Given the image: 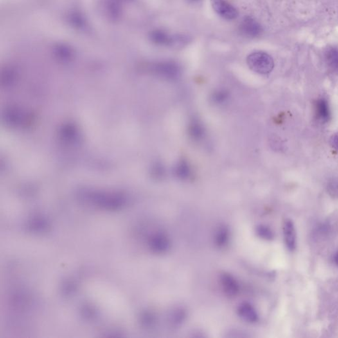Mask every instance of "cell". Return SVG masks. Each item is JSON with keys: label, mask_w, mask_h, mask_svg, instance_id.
Wrapping results in <instances>:
<instances>
[{"label": "cell", "mask_w": 338, "mask_h": 338, "mask_svg": "<svg viewBox=\"0 0 338 338\" xmlns=\"http://www.w3.org/2000/svg\"><path fill=\"white\" fill-rule=\"evenodd\" d=\"M248 66L252 71L260 74H268L274 67V60L271 56L264 52H256L247 57Z\"/></svg>", "instance_id": "cell-1"}, {"label": "cell", "mask_w": 338, "mask_h": 338, "mask_svg": "<svg viewBox=\"0 0 338 338\" xmlns=\"http://www.w3.org/2000/svg\"><path fill=\"white\" fill-rule=\"evenodd\" d=\"M150 249L157 254H166L170 251L172 242L167 233L158 231L153 235L150 240Z\"/></svg>", "instance_id": "cell-2"}, {"label": "cell", "mask_w": 338, "mask_h": 338, "mask_svg": "<svg viewBox=\"0 0 338 338\" xmlns=\"http://www.w3.org/2000/svg\"><path fill=\"white\" fill-rule=\"evenodd\" d=\"M155 73L166 80H176L181 74V68L179 64L171 61L159 63L154 67Z\"/></svg>", "instance_id": "cell-3"}, {"label": "cell", "mask_w": 338, "mask_h": 338, "mask_svg": "<svg viewBox=\"0 0 338 338\" xmlns=\"http://www.w3.org/2000/svg\"><path fill=\"white\" fill-rule=\"evenodd\" d=\"M220 284L223 292L227 297H235L240 292L239 283L237 279L229 273L224 272L220 275Z\"/></svg>", "instance_id": "cell-4"}, {"label": "cell", "mask_w": 338, "mask_h": 338, "mask_svg": "<svg viewBox=\"0 0 338 338\" xmlns=\"http://www.w3.org/2000/svg\"><path fill=\"white\" fill-rule=\"evenodd\" d=\"M213 10L220 16L227 20H233L238 17L237 10L225 0H211Z\"/></svg>", "instance_id": "cell-5"}, {"label": "cell", "mask_w": 338, "mask_h": 338, "mask_svg": "<svg viewBox=\"0 0 338 338\" xmlns=\"http://www.w3.org/2000/svg\"><path fill=\"white\" fill-rule=\"evenodd\" d=\"M239 29L241 34L245 37L255 38L262 32V28L253 17L247 16L241 21Z\"/></svg>", "instance_id": "cell-6"}, {"label": "cell", "mask_w": 338, "mask_h": 338, "mask_svg": "<svg viewBox=\"0 0 338 338\" xmlns=\"http://www.w3.org/2000/svg\"><path fill=\"white\" fill-rule=\"evenodd\" d=\"M284 241L289 251H295L297 248V232L294 223L290 219H286L283 224Z\"/></svg>", "instance_id": "cell-7"}, {"label": "cell", "mask_w": 338, "mask_h": 338, "mask_svg": "<svg viewBox=\"0 0 338 338\" xmlns=\"http://www.w3.org/2000/svg\"><path fill=\"white\" fill-rule=\"evenodd\" d=\"M237 313L240 319L248 323H256L260 319L255 306L249 302H243L240 303L238 306Z\"/></svg>", "instance_id": "cell-8"}, {"label": "cell", "mask_w": 338, "mask_h": 338, "mask_svg": "<svg viewBox=\"0 0 338 338\" xmlns=\"http://www.w3.org/2000/svg\"><path fill=\"white\" fill-rule=\"evenodd\" d=\"M187 319V311L181 306L173 308L169 311L167 316V322L171 328H177L180 327L185 322Z\"/></svg>", "instance_id": "cell-9"}, {"label": "cell", "mask_w": 338, "mask_h": 338, "mask_svg": "<svg viewBox=\"0 0 338 338\" xmlns=\"http://www.w3.org/2000/svg\"><path fill=\"white\" fill-rule=\"evenodd\" d=\"M189 136L194 141H200L204 139L206 130L203 124L198 118H193L189 123L188 127Z\"/></svg>", "instance_id": "cell-10"}, {"label": "cell", "mask_w": 338, "mask_h": 338, "mask_svg": "<svg viewBox=\"0 0 338 338\" xmlns=\"http://www.w3.org/2000/svg\"><path fill=\"white\" fill-rule=\"evenodd\" d=\"M230 238H231V232L226 225H220L214 233V243L219 248L226 247L228 245Z\"/></svg>", "instance_id": "cell-11"}, {"label": "cell", "mask_w": 338, "mask_h": 338, "mask_svg": "<svg viewBox=\"0 0 338 338\" xmlns=\"http://www.w3.org/2000/svg\"><path fill=\"white\" fill-rule=\"evenodd\" d=\"M315 115L318 120L322 123H327L330 118V111L329 105L325 99H321L315 104Z\"/></svg>", "instance_id": "cell-12"}, {"label": "cell", "mask_w": 338, "mask_h": 338, "mask_svg": "<svg viewBox=\"0 0 338 338\" xmlns=\"http://www.w3.org/2000/svg\"><path fill=\"white\" fill-rule=\"evenodd\" d=\"M191 168L190 164L186 160L182 159L178 162L174 168L176 177L180 180H187L191 177Z\"/></svg>", "instance_id": "cell-13"}, {"label": "cell", "mask_w": 338, "mask_h": 338, "mask_svg": "<svg viewBox=\"0 0 338 338\" xmlns=\"http://www.w3.org/2000/svg\"><path fill=\"white\" fill-rule=\"evenodd\" d=\"M152 38L153 42L160 45L168 46V45L173 44L177 42L178 37L173 38L168 35L167 33L161 30L154 31L152 34Z\"/></svg>", "instance_id": "cell-14"}, {"label": "cell", "mask_w": 338, "mask_h": 338, "mask_svg": "<svg viewBox=\"0 0 338 338\" xmlns=\"http://www.w3.org/2000/svg\"><path fill=\"white\" fill-rule=\"evenodd\" d=\"M326 64L333 71H338V48L330 47L325 53Z\"/></svg>", "instance_id": "cell-15"}, {"label": "cell", "mask_w": 338, "mask_h": 338, "mask_svg": "<svg viewBox=\"0 0 338 338\" xmlns=\"http://www.w3.org/2000/svg\"><path fill=\"white\" fill-rule=\"evenodd\" d=\"M256 233L258 237L265 240L274 239L275 233L273 230L265 225H259L256 227Z\"/></svg>", "instance_id": "cell-16"}, {"label": "cell", "mask_w": 338, "mask_h": 338, "mask_svg": "<svg viewBox=\"0 0 338 338\" xmlns=\"http://www.w3.org/2000/svg\"><path fill=\"white\" fill-rule=\"evenodd\" d=\"M229 94L228 92L224 89L218 90L214 92L211 96L214 103L216 104H223L226 102L227 99H229Z\"/></svg>", "instance_id": "cell-17"}, {"label": "cell", "mask_w": 338, "mask_h": 338, "mask_svg": "<svg viewBox=\"0 0 338 338\" xmlns=\"http://www.w3.org/2000/svg\"><path fill=\"white\" fill-rule=\"evenodd\" d=\"M331 142H332L333 147L336 148L338 150V133L333 135L332 139H331Z\"/></svg>", "instance_id": "cell-18"}, {"label": "cell", "mask_w": 338, "mask_h": 338, "mask_svg": "<svg viewBox=\"0 0 338 338\" xmlns=\"http://www.w3.org/2000/svg\"><path fill=\"white\" fill-rule=\"evenodd\" d=\"M334 260L335 263H336L337 264H338V253H337L336 255H335Z\"/></svg>", "instance_id": "cell-19"}]
</instances>
